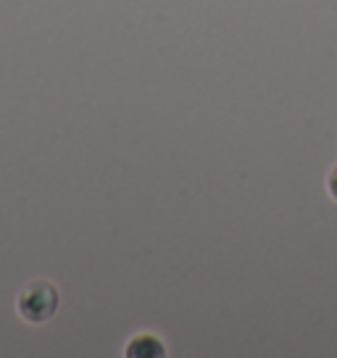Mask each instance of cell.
Masks as SVG:
<instances>
[{
    "label": "cell",
    "instance_id": "1",
    "mask_svg": "<svg viewBox=\"0 0 337 358\" xmlns=\"http://www.w3.org/2000/svg\"><path fill=\"white\" fill-rule=\"evenodd\" d=\"M58 303H61V295H58V287L53 282L32 280L16 295V311L29 324H45L48 319L56 316Z\"/></svg>",
    "mask_w": 337,
    "mask_h": 358
},
{
    "label": "cell",
    "instance_id": "2",
    "mask_svg": "<svg viewBox=\"0 0 337 358\" xmlns=\"http://www.w3.org/2000/svg\"><path fill=\"white\" fill-rule=\"evenodd\" d=\"M124 356L129 358H164L166 356V345H164V340L153 332H140L135 335L127 348H124Z\"/></svg>",
    "mask_w": 337,
    "mask_h": 358
},
{
    "label": "cell",
    "instance_id": "3",
    "mask_svg": "<svg viewBox=\"0 0 337 358\" xmlns=\"http://www.w3.org/2000/svg\"><path fill=\"white\" fill-rule=\"evenodd\" d=\"M327 190L332 195V201H337V164L329 169V177H327Z\"/></svg>",
    "mask_w": 337,
    "mask_h": 358
}]
</instances>
